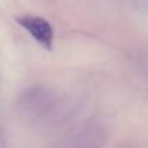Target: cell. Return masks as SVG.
Segmentation results:
<instances>
[{
	"instance_id": "1",
	"label": "cell",
	"mask_w": 148,
	"mask_h": 148,
	"mask_svg": "<svg viewBox=\"0 0 148 148\" xmlns=\"http://www.w3.org/2000/svg\"><path fill=\"white\" fill-rule=\"evenodd\" d=\"M16 21L21 27L27 31V34L34 40H36L39 46L51 51L53 46L55 33L51 23L46 18L33 14H23L16 18Z\"/></svg>"
}]
</instances>
